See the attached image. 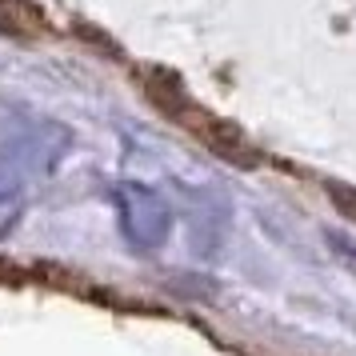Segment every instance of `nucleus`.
<instances>
[{
	"mask_svg": "<svg viewBox=\"0 0 356 356\" xmlns=\"http://www.w3.org/2000/svg\"><path fill=\"white\" fill-rule=\"evenodd\" d=\"M148 92H152V100L161 104L164 113L172 116V120H180V124L193 132V136H200L209 148H216V152H220V156H228V161L248 164V145H244V140H241L232 129H228V124H220L212 113L196 108L193 100L184 97V92H180L172 81H161V84L152 81V88H148Z\"/></svg>",
	"mask_w": 356,
	"mask_h": 356,
	"instance_id": "1",
	"label": "nucleus"
}]
</instances>
